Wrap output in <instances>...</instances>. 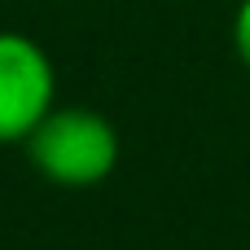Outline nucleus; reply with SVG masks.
I'll list each match as a JSON object with an SVG mask.
<instances>
[{
	"mask_svg": "<svg viewBox=\"0 0 250 250\" xmlns=\"http://www.w3.org/2000/svg\"><path fill=\"white\" fill-rule=\"evenodd\" d=\"M22 145H26V158L35 163V171L62 189H92V185L110 180V171L119 163L114 123L88 105H53Z\"/></svg>",
	"mask_w": 250,
	"mask_h": 250,
	"instance_id": "obj_1",
	"label": "nucleus"
},
{
	"mask_svg": "<svg viewBox=\"0 0 250 250\" xmlns=\"http://www.w3.org/2000/svg\"><path fill=\"white\" fill-rule=\"evenodd\" d=\"M53 62L18 31H0V145L26 141L53 110Z\"/></svg>",
	"mask_w": 250,
	"mask_h": 250,
	"instance_id": "obj_2",
	"label": "nucleus"
},
{
	"mask_svg": "<svg viewBox=\"0 0 250 250\" xmlns=\"http://www.w3.org/2000/svg\"><path fill=\"white\" fill-rule=\"evenodd\" d=\"M233 40H237V53H242V62L250 66V0H242V9H237V26H233Z\"/></svg>",
	"mask_w": 250,
	"mask_h": 250,
	"instance_id": "obj_3",
	"label": "nucleus"
}]
</instances>
